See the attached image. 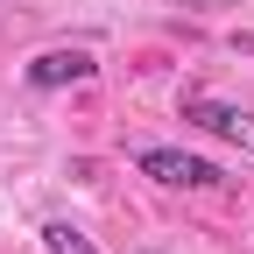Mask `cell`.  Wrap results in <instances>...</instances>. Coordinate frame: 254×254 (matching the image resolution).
<instances>
[{
    "label": "cell",
    "mask_w": 254,
    "mask_h": 254,
    "mask_svg": "<svg viewBox=\"0 0 254 254\" xmlns=\"http://www.w3.org/2000/svg\"><path fill=\"white\" fill-rule=\"evenodd\" d=\"M184 120L212 127V134H226V141H240V148L254 155V113H240V106H219V99H184Z\"/></svg>",
    "instance_id": "2"
},
{
    "label": "cell",
    "mask_w": 254,
    "mask_h": 254,
    "mask_svg": "<svg viewBox=\"0 0 254 254\" xmlns=\"http://www.w3.org/2000/svg\"><path fill=\"white\" fill-rule=\"evenodd\" d=\"M43 240H50V254H99L78 226H64V219H57V226H43Z\"/></svg>",
    "instance_id": "4"
},
{
    "label": "cell",
    "mask_w": 254,
    "mask_h": 254,
    "mask_svg": "<svg viewBox=\"0 0 254 254\" xmlns=\"http://www.w3.org/2000/svg\"><path fill=\"white\" fill-rule=\"evenodd\" d=\"M28 78L36 85H78V78H92V57L85 50H50V57L28 64Z\"/></svg>",
    "instance_id": "3"
},
{
    "label": "cell",
    "mask_w": 254,
    "mask_h": 254,
    "mask_svg": "<svg viewBox=\"0 0 254 254\" xmlns=\"http://www.w3.org/2000/svg\"><path fill=\"white\" fill-rule=\"evenodd\" d=\"M141 170H148L155 184H184V190H212V184H226V177L205 163V155H177V148H148Z\"/></svg>",
    "instance_id": "1"
}]
</instances>
